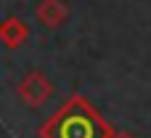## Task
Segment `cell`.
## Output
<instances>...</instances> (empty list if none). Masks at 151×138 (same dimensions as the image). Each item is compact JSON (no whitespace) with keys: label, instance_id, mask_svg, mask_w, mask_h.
I'll use <instances>...</instances> for the list:
<instances>
[{"label":"cell","instance_id":"cell-1","mask_svg":"<svg viewBox=\"0 0 151 138\" xmlns=\"http://www.w3.org/2000/svg\"><path fill=\"white\" fill-rule=\"evenodd\" d=\"M114 128L98 114V109L85 96L66 98L64 106L53 112V117L40 128V138H109Z\"/></svg>","mask_w":151,"mask_h":138},{"label":"cell","instance_id":"cell-2","mask_svg":"<svg viewBox=\"0 0 151 138\" xmlns=\"http://www.w3.org/2000/svg\"><path fill=\"white\" fill-rule=\"evenodd\" d=\"M19 98L32 106V109H40L42 104H48V98L53 96V82L40 72V69H32L21 82H19Z\"/></svg>","mask_w":151,"mask_h":138},{"label":"cell","instance_id":"cell-3","mask_svg":"<svg viewBox=\"0 0 151 138\" xmlns=\"http://www.w3.org/2000/svg\"><path fill=\"white\" fill-rule=\"evenodd\" d=\"M35 16L42 27L48 29H58L66 19H69V5L64 0H40V5L35 8Z\"/></svg>","mask_w":151,"mask_h":138},{"label":"cell","instance_id":"cell-4","mask_svg":"<svg viewBox=\"0 0 151 138\" xmlns=\"http://www.w3.org/2000/svg\"><path fill=\"white\" fill-rule=\"evenodd\" d=\"M29 40V27L19 19V16H8L5 21H0V43L5 48H21Z\"/></svg>","mask_w":151,"mask_h":138},{"label":"cell","instance_id":"cell-5","mask_svg":"<svg viewBox=\"0 0 151 138\" xmlns=\"http://www.w3.org/2000/svg\"><path fill=\"white\" fill-rule=\"evenodd\" d=\"M109 138H133V136H130V133H125V130H114Z\"/></svg>","mask_w":151,"mask_h":138}]
</instances>
